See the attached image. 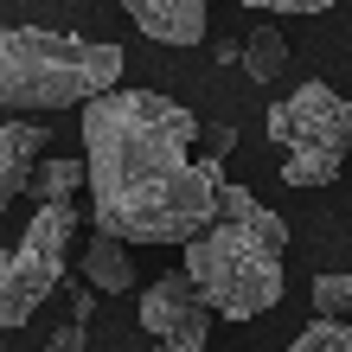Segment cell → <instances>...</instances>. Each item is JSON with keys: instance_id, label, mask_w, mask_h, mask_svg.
<instances>
[{"instance_id": "cell-1", "label": "cell", "mask_w": 352, "mask_h": 352, "mask_svg": "<svg viewBox=\"0 0 352 352\" xmlns=\"http://www.w3.org/2000/svg\"><path fill=\"white\" fill-rule=\"evenodd\" d=\"M199 116L160 90H109L84 102V192L96 237L192 243L218 224L224 167L192 154Z\"/></svg>"}, {"instance_id": "cell-2", "label": "cell", "mask_w": 352, "mask_h": 352, "mask_svg": "<svg viewBox=\"0 0 352 352\" xmlns=\"http://www.w3.org/2000/svg\"><path fill=\"white\" fill-rule=\"evenodd\" d=\"M282 250L288 224L269 212L250 186L224 179L218 192V224L186 243V282L212 307V320H256L282 301Z\"/></svg>"}, {"instance_id": "cell-3", "label": "cell", "mask_w": 352, "mask_h": 352, "mask_svg": "<svg viewBox=\"0 0 352 352\" xmlns=\"http://www.w3.org/2000/svg\"><path fill=\"white\" fill-rule=\"evenodd\" d=\"M122 90V45L77 38L45 26H0V102L19 116L32 109H84Z\"/></svg>"}, {"instance_id": "cell-4", "label": "cell", "mask_w": 352, "mask_h": 352, "mask_svg": "<svg viewBox=\"0 0 352 352\" xmlns=\"http://www.w3.org/2000/svg\"><path fill=\"white\" fill-rule=\"evenodd\" d=\"M269 141L282 148L288 186H333L352 154V102L333 84H301L269 109Z\"/></svg>"}, {"instance_id": "cell-5", "label": "cell", "mask_w": 352, "mask_h": 352, "mask_svg": "<svg viewBox=\"0 0 352 352\" xmlns=\"http://www.w3.org/2000/svg\"><path fill=\"white\" fill-rule=\"evenodd\" d=\"M71 237H77V205H38L32 224L19 231V243L0 256V327H26L45 295L65 282L71 263Z\"/></svg>"}, {"instance_id": "cell-6", "label": "cell", "mask_w": 352, "mask_h": 352, "mask_svg": "<svg viewBox=\"0 0 352 352\" xmlns=\"http://www.w3.org/2000/svg\"><path fill=\"white\" fill-rule=\"evenodd\" d=\"M135 320L160 352H205L212 346V307L199 301V288L186 282V269H167L141 288L135 301Z\"/></svg>"}, {"instance_id": "cell-7", "label": "cell", "mask_w": 352, "mask_h": 352, "mask_svg": "<svg viewBox=\"0 0 352 352\" xmlns=\"http://www.w3.org/2000/svg\"><path fill=\"white\" fill-rule=\"evenodd\" d=\"M38 160H45V129L26 116H13V122H0V212L32 186L38 173Z\"/></svg>"}, {"instance_id": "cell-8", "label": "cell", "mask_w": 352, "mask_h": 352, "mask_svg": "<svg viewBox=\"0 0 352 352\" xmlns=\"http://www.w3.org/2000/svg\"><path fill=\"white\" fill-rule=\"evenodd\" d=\"M129 19L160 45H199L205 38V0H129Z\"/></svg>"}, {"instance_id": "cell-9", "label": "cell", "mask_w": 352, "mask_h": 352, "mask_svg": "<svg viewBox=\"0 0 352 352\" xmlns=\"http://www.w3.org/2000/svg\"><path fill=\"white\" fill-rule=\"evenodd\" d=\"M77 276H84L90 295H129V288H135V256H129V243L90 231L84 256H77Z\"/></svg>"}, {"instance_id": "cell-10", "label": "cell", "mask_w": 352, "mask_h": 352, "mask_svg": "<svg viewBox=\"0 0 352 352\" xmlns=\"http://www.w3.org/2000/svg\"><path fill=\"white\" fill-rule=\"evenodd\" d=\"M243 71H250V84H276V77L288 71V45L276 26H250V45H237Z\"/></svg>"}, {"instance_id": "cell-11", "label": "cell", "mask_w": 352, "mask_h": 352, "mask_svg": "<svg viewBox=\"0 0 352 352\" xmlns=\"http://www.w3.org/2000/svg\"><path fill=\"white\" fill-rule=\"evenodd\" d=\"M26 192L38 205H71L77 192H84V160H38V173H32Z\"/></svg>"}, {"instance_id": "cell-12", "label": "cell", "mask_w": 352, "mask_h": 352, "mask_svg": "<svg viewBox=\"0 0 352 352\" xmlns=\"http://www.w3.org/2000/svg\"><path fill=\"white\" fill-rule=\"evenodd\" d=\"M314 314L346 327L352 320V269H327V276H314Z\"/></svg>"}, {"instance_id": "cell-13", "label": "cell", "mask_w": 352, "mask_h": 352, "mask_svg": "<svg viewBox=\"0 0 352 352\" xmlns=\"http://www.w3.org/2000/svg\"><path fill=\"white\" fill-rule=\"evenodd\" d=\"M282 352H352V327H333V320H314V327H301V333L288 340Z\"/></svg>"}, {"instance_id": "cell-14", "label": "cell", "mask_w": 352, "mask_h": 352, "mask_svg": "<svg viewBox=\"0 0 352 352\" xmlns=\"http://www.w3.org/2000/svg\"><path fill=\"white\" fill-rule=\"evenodd\" d=\"M45 352H84V320H65V327L45 340Z\"/></svg>"}]
</instances>
